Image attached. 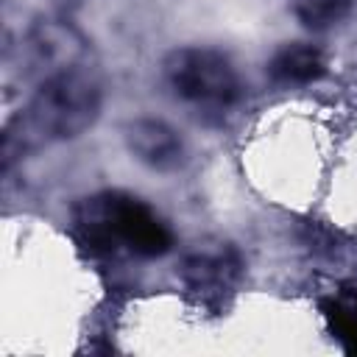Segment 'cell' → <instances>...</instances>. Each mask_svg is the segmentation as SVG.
Wrapping results in <instances>:
<instances>
[{
    "mask_svg": "<svg viewBox=\"0 0 357 357\" xmlns=\"http://www.w3.org/2000/svg\"><path fill=\"white\" fill-rule=\"evenodd\" d=\"M75 229L92 251L114 254L120 248L139 257L170 251V229L139 198L126 192H103L84 198L75 206Z\"/></svg>",
    "mask_w": 357,
    "mask_h": 357,
    "instance_id": "6da1fadb",
    "label": "cell"
},
{
    "mask_svg": "<svg viewBox=\"0 0 357 357\" xmlns=\"http://www.w3.org/2000/svg\"><path fill=\"white\" fill-rule=\"evenodd\" d=\"M103 86L86 67L61 70L39 81L28 114L22 117V139H73L81 137L100 114Z\"/></svg>",
    "mask_w": 357,
    "mask_h": 357,
    "instance_id": "7a4b0ae2",
    "label": "cell"
},
{
    "mask_svg": "<svg viewBox=\"0 0 357 357\" xmlns=\"http://www.w3.org/2000/svg\"><path fill=\"white\" fill-rule=\"evenodd\" d=\"M162 73L181 100L206 112H223L240 95L231 61L212 47H178L167 53Z\"/></svg>",
    "mask_w": 357,
    "mask_h": 357,
    "instance_id": "3957f363",
    "label": "cell"
},
{
    "mask_svg": "<svg viewBox=\"0 0 357 357\" xmlns=\"http://www.w3.org/2000/svg\"><path fill=\"white\" fill-rule=\"evenodd\" d=\"M86 56V39L81 31L64 20H39L25 42H22V59L28 64V73L39 75L42 81L84 64Z\"/></svg>",
    "mask_w": 357,
    "mask_h": 357,
    "instance_id": "277c9868",
    "label": "cell"
},
{
    "mask_svg": "<svg viewBox=\"0 0 357 357\" xmlns=\"http://www.w3.org/2000/svg\"><path fill=\"white\" fill-rule=\"evenodd\" d=\"M178 273L184 284L201 296H220L240 276V257L229 243H198L184 254Z\"/></svg>",
    "mask_w": 357,
    "mask_h": 357,
    "instance_id": "5b68a950",
    "label": "cell"
},
{
    "mask_svg": "<svg viewBox=\"0 0 357 357\" xmlns=\"http://www.w3.org/2000/svg\"><path fill=\"white\" fill-rule=\"evenodd\" d=\"M126 145L128 151L153 170H176L184 165V142L176 128L162 120L139 117L126 126Z\"/></svg>",
    "mask_w": 357,
    "mask_h": 357,
    "instance_id": "8992f818",
    "label": "cell"
},
{
    "mask_svg": "<svg viewBox=\"0 0 357 357\" xmlns=\"http://www.w3.org/2000/svg\"><path fill=\"white\" fill-rule=\"evenodd\" d=\"M326 70L324 53L312 45H284L273 53V59L268 61V73L273 81L279 84H310L315 78H321Z\"/></svg>",
    "mask_w": 357,
    "mask_h": 357,
    "instance_id": "52a82bcc",
    "label": "cell"
},
{
    "mask_svg": "<svg viewBox=\"0 0 357 357\" xmlns=\"http://www.w3.org/2000/svg\"><path fill=\"white\" fill-rule=\"evenodd\" d=\"M351 8V0H290V11L296 20L312 31L337 25Z\"/></svg>",
    "mask_w": 357,
    "mask_h": 357,
    "instance_id": "ba28073f",
    "label": "cell"
},
{
    "mask_svg": "<svg viewBox=\"0 0 357 357\" xmlns=\"http://www.w3.org/2000/svg\"><path fill=\"white\" fill-rule=\"evenodd\" d=\"M340 324H343V332L357 340V304H349L340 310Z\"/></svg>",
    "mask_w": 357,
    "mask_h": 357,
    "instance_id": "9c48e42d",
    "label": "cell"
}]
</instances>
